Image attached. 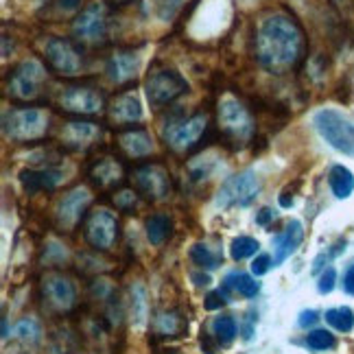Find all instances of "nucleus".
Instances as JSON below:
<instances>
[{"label":"nucleus","instance_id":"obj_13","mask_svg":"<svg viewBox=\"0 0 354 354\" xmlns=\"http://www.w3.org/2000/svg\"><path fill=\"white\" fill-rule=\"evenodd\" d=\"M208 127V118L203 114H195L182 122H175V125L167 131V140L177 151H186V149L195 147L199 138L203 136Z\"/></svg>","mask_w":354,"mask_h":354},{"label":"nucleus","instance_id":"obj_31","mask_svg":"<svg viewBox=\"0 0 354 354\" xmlns=\"http://www.w3.org/2000/svg\"><path fill=\"white\" fill-rule=\"evenodd\" d=\"M182 0H156V13L162 20H171L177 9H180Z\"/></svg>","mask_w":354,"mask_h":354},{"label":"nucleus","instance_id":"obj_10","mask_svg":"<svg viewBox=\"0 0 354 354\" xmlns=\"http://www.w3.org/2000/svg\"><path fill=\"white\" fill-rule=\"evenodd\" d=\"M44 57L46 64L53 68L55 73L66 75V77H73L81 71L84 66V57H81V50L68 42L64 37H50L46 46H44Z\"/></svg>","mask_w":354,"mask_h":354},{"label":"nucleus","instance_id":"obj_14","mask_svg":"<svg viewBox=\"0 0 354 354\" xmlns=\"http://www.w3.org/2000/svg\"><path fill=\"white\" fill-rule=\"evenodd\" d=\"M59 105L71 114H97L103 107V97L94 88H68L62 94Z\"/></svg>","mask_w":354,"mask_h":354},{"label":"nucleus","instance_id":"obj_4","mask_svg":"<svg viewBox=\"0 0 354 354\" xmlns=\"http://www.w3.org/2000/svg\"><path fill=\"white\" fill-rule=\"evenodd\" d=\"M261 193V180L254 171H243L221 184L219 195H216V206L219 208H245Z\"/></svg>","mask_w":354,"mask_h":354},{"label":"nucleus","instance_id":"obj_3","mask_svg":"<svg viewBox=\"0 0 354 354\" xmlns=\"http://www.w3.org/2000/svg\"><path fill=\"white\" fill-rule=\"evenodd\" d=\"M315 129L333 149L354 156V122L337 110H319L313 118Z\"/></svg>","mask_w":354,"mask_h":354},{"label":"nucleus","instance_id":"obj_36","mask_svg":"<svg viewBox=\"0 0 354 354\" xmlns=\"http://www.w3.org/2000/svg\"><path fill=\"white\" fill-rule=\"evenodd\" d=\"M225 302H227V299H225V295H223L221 291H212V293H208V297H206V308H208V310H216V308H221Z\"/></svg>","mask_w":354,"mask_h":354},{"label":"nucleus","instance_id":"obj_37","mask_svg":"<svg viewBox=\"0 0 354 354\" xmlns=\"http://www.w3.org/2000/svg\"><path fill=\"white\" fill-rule=\"evenodd\" d=\"M317 319H319V313L317 310H304L302 315H299V326L302 328H310V326H315L317 324Z\"/></svg>","mask_w":354,"mask_h":354},{"label":"nucleus","instance_id":"obj_19","mask_svg":"<svg viewBox=\"0 0 354 354\" xmlns=\"http://www.w3.org/2000/svg\"><path fill=\"white\" fill-rule=\"evenodd\" d=\"M138 66H140V59L133 50H118L110 57V62H107L105 73L114 84H127V81H131L136 73H138Z\"/></svg>","mask_w":354,"mask_h":354},{"label":"nucleus","instance_id":"obj_8","mask_svg":"<svg viewBox=\"0 0 354 354\" xmlns=\"http://www.w3.org/2000/svg\"><path fill=\"white\" fill-rule=\"evenodd\" d=\"M219 125L234 142H248L254 136V118L236 99H223L219 103Z\"/></svg>","mask_w":354,"mask_h":354},{"label":"nucleus","instance_id":"obj_27","mask_svg":"<svg viewBox=\"0 0 354 354\" xmlns=\"http://www.w3.org/2000/svg\"><path fill=\"white\" fill-rule=\"evenodd\" d=\"M326 322L339 333H350L354 328V310L350 306L330 308V310H326Z\"/></svg>","mask_w":354,"mask_h":354},{"label":"nucleus","instance_id":"obj_39","mask_svg":"<svg viewBox=\"0 0 354 354\" xmlns=\"http://www.w3.org/2000/svg\"><path fill=\"white\" fill-rule=\"evenodd\" d=\"M271 219H274V210H271V208H263L261 212L256 214V223L258 225H267Z\"/></svg>","mask_w":354,"mask_h":354},{"label":"nucleus","instance_id":"obj_29","mask_svg":"<svg viewBox=\"0 0 354 354\" xmlns=\"http://www.w3.org/2000/svg\"><path fill=\"white\" fill-rule=\"evenodd\" d=\"M258 241L252 239V236H239L232 241V248H230V254H232L234 261H245V258H250L258 252Z\"/></svg>","mask_w":354,"mask_h":354},{"label":"nucleus","instance_id":"obj_25","mask_svg":"<svg viewBox=\"0 0 354 354\" xmlns=\"http://www.w3.org/2000/svg\"><path fill=\"white\" fill-rule=\"evenodd\" d=\"M147 239L151 245H162L171 236V219L167 214H151L145 221Z\"/></svg>","mask_w":354,"mask_h":354},{"label":"nucleus","instance_id":"obj_11","mask_svg":"<svg viewBox=\"0 0 354 354\" xmlns=\"http://www.w3.org/2000/svg\"><path fill=\"white\" fill-rule=\"evenodd\" d=\"M136 193H140L147 199H165L171 193V175L160 165H145L133 173Z\"/></svg>","mask_w":354,"mask_h":354},{"label":"nucleus","instance_id":"obj_30","mask_svg":"<svg viewBox=\"0 0 354 354\" xmlns=\"http://www.w3.org/2000/svg\"><path fill=\"white\" fill-rule=\"evenodd\" d=\"M310 350H317V352H324V350H330L335 348V335L328 333V330H313L306 335V342H304Z\"/></svg>","mask_w":354,"mask_h":354},{"label":"nucleus","instance_id":"obj_32","mask_svg":"<svg viewBox=\"0 0 354 354\" xmlns=\"http://www.w3.org/2000/svg\"><path fill=\"white\" fill-rule=\"evenodd\" d=\"M335 282H337V271L333 267H326L324 274L319 276V282H317V291L319 293H330L335 289Z\"/></svg>","mask_w":354,"mask_h":354},{"label":"nucleus","instance_id":"obj_38","mask_svg":"<svg viewBox=\"0 0 354 354\" xmlns=\"http://www.w3.org/2000/svg\"><path fill=\"white\" fill-rule=\"evenodd\" d=\"M344 289H346V293L354 295V263L346 269V276H344Z\"/></svg>","mask_w":354,"mask_h":354},{"label":"nucleus","instance_id":"obj_24","mask_svg":"<svg viewBox=\"0 0 354 354\" xmlns=\"http://www.w3.org/2000/svg\"><path fill=\"white\" fill-rule=\"evenodd\" d=\"M223 291H234L243 297H256L258 291H261V282H256L250 274H241V271H234V274H227L223 280Z\"/></svg>","mask_w":354,"mask_h":354},{"label":"nucleus","instance_id":"obj_21","mask_svg":"<svg viewBox=\"0 0 354 354\" xmlns=\"http://www.w3.org/2000/svg\"><path fill=\"white\" fill-rule=\"evenodd\" d=\"M101 136L99 125L94 122H68L62 131V140L73 149H86Z\"/></svg>","mask_w":354,"mask_h":354},{"label":"nucleus","instance_id":"obj_28","mask_svg":"<svg viewBox=\"0 0 354 354\" xmlns=\"http://www.w3.org/2000/svg\"><path fill=\"white\" fill-rule=\"evenodd\" d=\"M190 261H193L197 267H201V269H208V271H212V269H216L221 265V256L219 254H214L208 245H203V243H197V245H193L190 248Z\"/></svg>","mask_w":354,"mask_h":354},{"label":"nucleus","instance_id":"obj_33","mask_svg":"<svg viewBox=\"0 0 354 354\" xmlns=\"http://www.w3.org/2000/svg\"><path fill=\"white\" fill-rule=\"evenodd\" d=\"M136 195L133 190H120V193H116V197H114V203H116V208L118 210H131L133 206H136Z\"/></svg>","mask_w":354,"mask_h":354},{"label":"nucleus","instance_id":"obj_1","mask_svg":"<svg viewBox=\"0 0 354 354\" xmlns=\"http://www.w3.org/2000/svg\"><path fill=\"white\" fill-rule=\"evenodd\" d=\"M306 39L299 24L284 16L274 13L261 22L256 31V59L265 71L282 75L291 71L304 57Z\"/></svg>","mask_w":354,"mask_h":354},{"label":"nucleus","instance_id":"obj_12","mask_svg":"<svg viewBox=\"0 0 354 354\" xmlns=\"http://www.w3.org/2000/svg\"><path fill=\"white\" fill-rule=\"evenodd\" d=\"M42 297L44 304L53 313H68L75 306L77 291L73 282L62 274H46L42 278Z\"/></svg>","mask_w":354,"mask_h":354},{"label":"nucleus","instance_id":"obj_35","mask_svg":"<svg viewBox=\"0 0 354 354\" xmlns=\"http://www.w3.org/2000/svg\"><path fill=\"white\" fill-rule=\"evenodd\" d=\"M18 335L24 339V342H35L37 335H39V328H37V324L35 322H29V319H24L20 326H18Z\"/></svg>","mask_w":354,"mask_h":354},{"label":"nucleus","instance_id":"obj_17","mask_svg":"<svg viewBox=\"0 0 354 354\" xmlns=\"http://www.w3.org/2000/svg\"><path fill=\"white\" fill-rule=\"evenodd\" d=\"M304 241V227L297 219L289 221L287 227L274 239V248H276V256H274V267H280L291 254H295V250L302 245Z\"/></svg>","mask_w":354,"mask_h":354},{"label":"nucleus","instance_id":"obj_26","mask_svg":"<svg viewBox=\"0 0 354 354\" xmlns=\"http://www.w3.org/2000/svg\"><path fill=\"white\" fill-rule=\"evenodd\" d=\"M236 333H239V326H236V319L232 315H221L212 322V335H214L219 346L232 344L236 339Z\"/></svg>","mask_w":354,"mask_h":354},{"label":"nucleus","instance_id":"obj_7","mask_svg":"<svg viewBox=\"0 0 354 354\" xmlns=\"http://www.w3.org/2000/svg\"><path fill=\"white\" fill-rule=\"evenodd\" d=\"M46 81L44 66L35 59H26L13 68L9 77V94L18 101H31L39 94V88Z\"/></svg>","mask_w":354,"mask_h":354},{"label":"nucleus","instance_id":"obj_18","mask_svg":"<svg viewBox=\"0 0 354 354\" xmlns=\"http://www.w3.org/2000/svg\"><path fill=\"white\" fill-rule=\"evenodd\" d=\"M118 147L129 158H145L153 151V140L147 129L142 127H127L118 131Z\"/></svg>","mask_w":354,"mask_h":354},{"label":"nucleus","instance_id":"obj_40","mask_svg":"<svg viewBox=\"0 0 354 354\" xmlns=\"http://www.w3.org/2000/svg\"><path fill=\"white\" fill-rule=\"evenodd\" d=\"M57 5H59V9H64V11H75V9H79L81 0H57Z\"/></svg>","mask_w":354,"mask_h":354},{"label":"nucleus","instance_id":"obj_22","mask_svg":"<svg viewBox=\"0 0 354 354\" xmlns=\"http://www.w3.org/2000/svg\"><path fill=\"white\" fill-rule=\"evenodd\" d=\"M90 180L101 188H110L122 180V169L116 160L103 158L99 162H94V167L90 169Z\"/></svg>","mask_w":354,"mask_h":354},{"label":"nucleus","instance_id":"obj_15","mask_svg":"<svg viewBox=\"0 0 354 354\" xmlns=\"http://www.w3.org/2000/svg\"><path fill=\"white\" fill-rule=\"evenodd\" d=\"M88 206H90V193L86 188L71 190V193H68L57 206V223H59V227H66V230L75 227L81 221V216L86 214Z\"/></svg>","mask_w":354,"mask_h":354},{"label":"nucleus","instance_id":"obj_6","mask_svg":"<svg viewBox=\"0 0 354 354\" xmlns=\"http://www.w3.org/2000/svg\"><path fill=\"white\" fill-rule=\"evenodd\" d=\"M107 31H110V16H107V7L103 3H92L84 11L79 13L73 33L81 44L99 46L107 39Z\"/></svg>","mask_w":354,"mask_h":354},{"label":"nucleus","instance_id":"obj_42","mask_svg":"<svg viewBox=\"0 0 354 354\" xmlns=\"http://www.w3.org/2000/svg\"><path fill=\"white\" fill-rule=\"evenodd\" d=\"M107 3H112V5H118V7H122V5H129V3H133V0H107Z\"/></svg>","mask_w":354,"mask_h":354},{"label":"nucleus","instance_id":"obj_2","mask_svg":"<svg viewBox=\"0 0 354 354\" xmlns=\"http://www.w3.org/2000/svg\"><path fill=\"white\" fill-rule=\"evenodd\" d=\"M48 129V114L37 107H18L11 110L3 118V131L9 140L31 142L46 136Z\"/></svg>","mask_w":354,"mask_h":354},{"label":"nucleus","instance_id":"obj_23","mask_svg":"<svg viewBox=\"0 0 354 354\" xmlns=\"http://www.w3.org/2000/svg\"><path fill=\"white\" fill-rule=\"evenodd\" d=\"M328 184L337 199H348L354 193V175L344 165H335L328 173Z\"/></svg>","mask_w":354,"mask_h":354},{"label":"nucleus","instance_id":"obj_16","mask_svg":"<svg viewBox=\"0 0 354 354\" xmlns=\"http://www.w3.org/2000/svg\"><path fill=\"white\" fill-rule=\"evenodd\" d=\"M64 180V173L57 169H24L20 171V184L26 193H44L57 188Z\"/></svg>","mask_w":354,"mask_h":354},{"label":"nucleus","instance_id":"obj_9","mask_svg":"<svg viewBox=\"0 0 354 354\" xmlns=\"http://www.w3.org/2000/svg\"><path fill=\"white\" fill-rule=\"evenodd\" d=\"M84 236L94 250L107 252L118 241V221L110 210H94L88 214Z\"/></svg>","mask_w":354,"mask_h":354},{"label":"nucleus","instance_id":"obj_41","mask_svg":"<svg viewBox=\"0 0 354 354\" xmlns=\"http://www.w3.org/2000/svg\"><path fill=\"white\" fill-rule=\"evenodd\" d=\"M193 280L197 287H208L210 284V276H206V274H193Z\"/></svg>","mask_w":354,"mask_h":354},{"label":"nucleus","instance_id":"obj_34","mask_svg":"<svg viewBox=\"0 0 354 354\" xmlns=\"http://www.w3.org/2000/svg\"><path fill=\"white\" fill-rule=\"evenodd\" d=\"M271 267H274V258H271L269 254H261L258 258H254V263H252V274H254V276H265Z\"/></svg>","mask_w":354,"mask_h":354},{"label":"nucleus","instance_id":"obj_20","mask_svg":"<svg viewBox=\"0 0 354 354\" xmlns=\"http://www.w3.org/2000/svg\"><path fill=\"white\" fill-rule=\"evenodd\" d=\"M110 118L116 125H131V122L142 120V105L136 94H118L110 103Z\"/></svg>","mask_w":354,"mask_h":354},{"label":"nucleus","instance_id":"obj_5","mask_svg":"<svg viewBox=\"0 0 354 354\" xmlns=\"http://www.w3.org/2000/svg\"><path fill=\"white\" fill-rule=\"evenodd\" d=\"M145 92L153 107H165L188 92V81L173 68H160L149 75Z\"/></svg>","mask_w":354,"mask_h":354}]
</instances>
